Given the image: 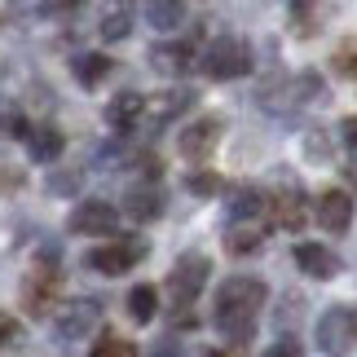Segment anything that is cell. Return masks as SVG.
Masks as SVG:
<instances>
[{
    "mask_svg": "<svg viewBox=\"0 0 357 357\" xmlns=\"http://www.w3.org/2000/svg\"><path fill=\"white\" fill-rule=\"evenodd\" d=\"M269 287L260 278H229L221 291H216V326L229 340H252L256 331V313L265 309Z\"/></svg>",
    "mask_w": 357,
    "mask_h": 357,
    "instance_id": "cell-1",
    "label": "cell"
},
{
    "mask_svg": "<svg viewBox=\"0 0 357 357\" xmlns=\"http://www.w3.org/2000/svg\"><path fill=\"white\" fill-rule=\"evenodd\" d=\"M247 71H252V49L238 36H216L208 53H203V75L212 79H238Z\"/></svg>",
    "mask_w": 357,
    "mask_h": 357,
    "instance_id": "cell-2",
    "label": "cell"
},
{
    "mask_svg": "<svg viewBox=\"0 0 357 357\" xmlns=\"http://www.w3.org/2000/svg\"><path fill=\"white\" fill-rule=\"evenodd\" d=\"M208 273H212V260L199 256V252H185L181 260L172 265L168 273V296L176 300V309H190L199 300V291L208 287Z\"/></svg>",
    "mask_w": 357,
    "mask_h": 357,
    "instance_id": "cell-3",
    "label": "cell"
},
{
    "mask_svg": "<svg viewBox=\"0 0 357 357\" xmlns=\"http://www.w3.org/2000/svg\"><path fill=\"white\" fill-rule=\"evenodd\" d=\"M58 291H62V273L53 265H36L22 278V309L26 318H49L58 309Z\"/></svg>",
    "mask_w": 357,
    "mask_h": 357,
    "instance_id": "cell-4",
    "label": "cell"
},
{
    "mask_svg": "<svg viewBox=\"0 0 357 357\" xmlns=\"http://www.w3.org/2000/svg\"><path fill=\"white\" fill-rule=\"evenodd\" d=\"M318 344L326 353H349L357 344V309H344V305L326 309L318 322Z\"/></svg>",
    "mask_w": 357,
    "mask_h": 357,
    "instance_id": "cell-5",
    "label": "cell"
},
{
    "mask_svg": "<svg viewBox=\"0 0 357 357\" xmlns=\"http://www.w3.org/2000/svg\"><path fill=\"white\" fill-rule=\"evenodd\" d=\"M142 256H146L142 243H111V247H93V252L84 256V265L98 269V273H111V278H119V273H128Z\"/></svg>",
    "mask_w": 357,
    "mask_h": 357,
    "instance_id": "cell-6",
    "label": "cell"
},
{
    "mask_svg": "<svg viewBox=\"0 0 357 357\" xmlns=\"http://www.w3.org/2000/svg\"><path fill=\"white\" fill-rule=\"evenodd\" d=\"M98 318H102V309L93 305V300H71V305H62V309H58L53 326H58V335H62V340H84V335H93Z\"/></svg>",
    "mask_w": 357,
    "mask_h": 357,
    "instance_id": "cell-7",
    "label": "cell"
},
{
    "mask_svg": "<svg viewBox=\"0 0 357 357\" xmlns=\"http://www.w3.org/2000/svg\"><path fill=\"white\" fill-rule=\"evenodd\" d=\"M265 216L278 229H305V195L300 190H273V195H265Z\"/></svg>",
    "mask_w": 357,
    "mask_h": 357,
    "instance_id": "cell-8",
    "label": "cell"
},
{
    "mask_svg": "<svg viewBox=\"0 0 357 357\" xmlns=\"http://www.w3.org/2000/svg\"><path fill=\"white\" fill-rule=\"evenodd\" d=\"M115 225H119V212L102 199H89L71 212V234H115Z\"/></svg>",
    "mask_w": 357,
    "mask_h": 357,
    "instance_id": "cell-9",
    "label": "cell"
},
{
    "mask_svg": "<svg viewBox=\"0 0 357 357\" xmlns=\"http://www.w3.org/2000/svg\"><path fill=\"white\" fill-rule=\"evenodd\" d=\"M216 142H221V119H195L190 128L181 132V142H176V150H181L185 159H208L212 150H216Z\"/></svg>",
    "mask_w": 357,
    "mask_h": 357,
    "instance_id": "cell-10",
    "label": "cell"
},
{
    "mask_svg": "<svg viewBox=\"0 0 357 357\" xmlns=\"http://www.w3.org/2000/svg\"><path fill=\"white\" fill-rule=\"evenodd\" d=\"M318 225L326 229V234H344V229L353 225V195H344V190H326V195L318 199Z\"/></svg>",
    "mask_w": 357,
    "mask_h": 357,
    "instance_id": "cell-11",
    "label": "cell"
},
{
    "mask_svg": "<svg viewBox=\"0 0 357 357\" xmlns=\"http://www.w3.org/2000/svg\"><path fill=\"white\" fill-rule=\"evenodd\" d=\"M296 265L305 269L309 278L326 282V278H335V273H340V256L331 252V247H322V243H300L296 247Z\"/></svg>",
    "mask_w": 357,
    "mask_h": 357,
    "instance_id": "cell-12",
    "label": "cell"
},
{
    "mask_svg": "<svg viewBox=\"0 0 357 357\" xmlns=\"http://www.w3.org/2000/svg\"><path fill=\"white\" fill-rule=\"evenodd\" d=\"M142 119H146V98L142 93H119V98L106 106V123H111L115 132H132Z\"/></svg>",
    "mask_w": 357,
    "mask_h": 357,
    "instance_id": "cell-13",
    "label": "cell"
},
{
    "mask_svg": "<svg viewBox=\"0 0 357 357\" xmlns=\"http://www.w3.org/2000/svg\"><path fill=\"white\" fill-rule=\"evenodd\" d=\"M190 102H195V93H190V89H168V93H159V98L146 102V119L150 123H168L181 111H190Z\"/></svg>",
    "mask_w": 357,
    "mask_h": 357,
    "instance_id": "cell-14",
    "label": "cell"
},
{
    "mask_svg": "<svg viewBox=\"0 0 357 357\" xmlns=\"http://www.w3.org/2000/svg\"><path fill=\"white\" fill-rule=\"evenodd\" d=\"M150 62H155L159 71H168V75H185L190 66L199 62V49L185 45V40H181V45H159L155 53H150Z\"/></svg>",
    "mask_w": 357,
    "mask_h": 357,
    "instance_id": "cell-15",
    "label": "cell"
},
{
    "mask_svg": "<svg viewBox=\"0 0 357 357\" xmlns=\"http://www.w3.org/2000/svg\"><path fill=\"white\" fill-rule=\"evenodd\" d=\"M123 203H128L132 221H155V216H163V195H159L155 185H132Z\"/></svg>",
    "mask_w": 357,
    "mask_h": 357,
    "instance_id": "cell-16",
    "label": "cell"
},
{
    "mask_svg": "<svg viewBox=\"0 0 357 357\" xmlns=\"http://www.w3.org/2000/svg\"><path fill=\"white\" fill-rule=\"evenodd\" d=\"M26 146H31V159H40V163H53L62 155V132L53 128V123H40V128H31V137H26Z\"/></svg>",
    "mask_w": 357,
    "mask_h": 357,
    "instance_id": "cell-17",
    "label": "cell"
},
{
    "mask_svg": "<svg viewBox=\"0 0 357 357\" xmlns=\"http://www.w3.org/2000/svg\"><path fill=\"white\" fill-rule=\"evenodd\" d=\"M71 71H75V79L84 89H93V84H102L106 79V71H111V58L106 53H79V58L71 62Z\"/></svg>",
    "mask_w": 357,
    "mask_h": 357,
    "instance_id": "cell-18",
    "label": "cell"
},
{
    "mask_svg": "<svg viewBox=\"0 0 357 357\" xmlns=\"http://www.w3.org/2000/svg\"><path fill=\"white\" fill-rule=\"evenodd\" d=\"M146 18L159 31H176V26H185V5L181 0H155V5H146Z\"/></svg>",
    "mask_w": 357,
    "mask_h": 357,
    "instance_id": "cell-19",
    "label": "cell"
},
{
    "mask_svg": "<svg viewBox=\"0 0 357 357\" xmlns=\"http://www.w3.org/2000/svg\"><path fill=\"white\" fill-rule=\"evenodd\" d=\"M229 212H234L238 221H247V216H256V212H265V190H256V185H238L234 195H229Z\"/></svg>",
    "mask_w": 357,
    "mask_h": 357,
    "instance_id": "cell-20",
    "label": "cell"
},
{
    "mask_svg": "<svg viewBox=\"0 0 357 357\" xmlns=\"http://www.w3.org/2000/svg\"><path fill=\"white\" fill-rule=\"evenodd\" d=\"M128 313H132V322H150L159 313V291L146 287V282L132 287V291H128Z\"/></svg>",
    "mask_w": 357,
    "mask_h": 357,
    "instance_id": "cell-21",
    "label": "cell"
},
{
    "mask_svg": "<svg viewBox=\"0 0 357 357\" xmlns=\"http://www.w3.org/2000/svg\"><path fill=\"white\" fill-rule=\"evenodd\" d=\"M225 247H229V256H252L256 247H260V229H252V225H238V229H229Z\"/></svg>",
    "mask_w": 357,
    "mask_h": 357,
    "instance_id": "cell-22",
    "label": "cell"
},
{
    "mask_svg": "<svg viewBox=\"0 0 357 357\" xmlns=\"http://www.w3.org/2000/svg\"><path fill=\"white\" fill-rule=\"evenodd\" d=\"M89 357H137V344L123 335H102L98 344L89 349Z\"/></svg>",
    "mask_w": 357,
    "mask_h": 357,
    "instance_id": "cell-23",
    "label": "cell"
},
{
    "mask_svg": "<svg viewBox=\"0 0 357 357\" xmlns=\"http://www.w3.org/2000/svg\"><path fill=\"white\" fill-rule=\"evenodd\" d=\"M128 31H132V13H128V9L106 13V22H102V36H106V40H123Z\"/></svg>",
    "mask_w": 357,
    "mask_h": 357,
    "instance_id": "cell-24",
    "label": "cell"
},
{
    "mask_svg": "<svg viewBox=\"0 0 357 357\" xmlns=\"http://www.w3.org/2000/svg\"><path fill=\"white\" fill-rule=\"evenodd\" d=\"M335 71L357 79V40H340V49H335Z\"/></svg>",
    "mask_w": 357,
    "mask_h": 357,
    "instance_id": "cell-25",
    "label": "cell"
},
{
    "mask_svg": "<svg viewBox=\"0 0 357 357\" xmlns=\"http://www.w3.org/2000/svg\"><path fill=\"white\" fill-rule=\"evenodd\" d=\"M291 31L296 36H313V31H318V26H313V9H300V5H291Z\"/></svg>",
    "mask_w": 357,
    "mask_h": 357,
    "instance_id": "cell-26",
    "label": "cell"
},
{
    "mask_svg": "<svg viewBox=\"0 0 357 357\" xmlns=\"http://www.w3.org/2000/svg\"><path fill=\"white\" fill-rule=\"evenodd\" d=\"M190 190H195V195H216V190H221V181H216V176L212 172H195V176H190V181H185Z\"/></svg>",
    "mask_w": 357,
    "mask_h": 357,
    "instance_id": "cell-27",
    "label": "cell"
},
{
    "mask_svg": "<svg viewBox=\"0 0 357 357\" xmlns=\"http://www.w3.org/2000/svg\"><path fill=\"white\" fill-rule=\"evenodd\" d=\"M305 150H309L313 159H326V155H331V142H326V128H313V132H309V146H305Z\"/></svg>",
    "mask_w": 357,
    "mask_h": 357,
    "instance_id": "cell-28",
    "label": "cell"
},
{
    "mask_svg": "<svg viewBox=\"0 0 357 357\" xmlns=\"http://www.w3.org/2000/svg\"><path fill=\"white\" fill-rule=\"evenodd\" d=\"M265 357H305V349L296 344V340H278V344H269Z\"/></svg>",
    "mask_w": 357,
    "mask_h": 357,
    "instance_id": "cell-29",
    "label": "cell"
},
{
    "mask_svg": "<svg viewBox=\"0 0 357 357\" xmlns=\"http://www.w3.org/2000/svg\"><path fill=\"white\" fill-rule=\"evenodd\" d=\"M13 340H18V322H13L9 313H0V349L13 344Z\"/></svg>",
    "mask_w": 357,
    "mask_h": 357,
    "instance_id": "cell-30",
    "label": "cell"
},
{
    "mask_svg": "<svg viewBox=\"0 0 357 357\" xmlns=\"http://www.w3.org/2000/svg\"><path fill=\"white\" fill-rule=\"evenodd\" d=\"M344 172H349V181H353V190H357V159L349 163V168H344Z\"/></svg>",
    "mask_w": 357,
    "mask_h": 357,
    "instance_id": "cell-31",
    "label": "cell"
},
{
    "mask_svg": "<svg viewBox=\"0 0 357 357\" xmlns=\"http://www.w3.org/2000/svg\"><path fill=\"white\" fill-rule=\"evenodd\" d=\"M203 357H234V353H221V349H212V353H203Z\"/></svg>",
    "mask_w": 357,
    "mask_h": 357,
    "instance_id": "cell-32",
    "label": "cell"
}]
</instances>
